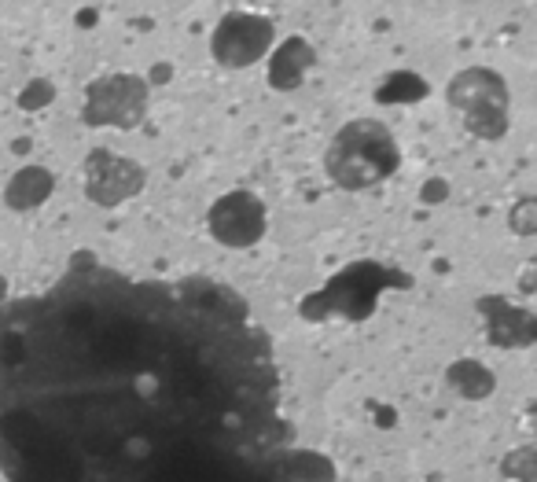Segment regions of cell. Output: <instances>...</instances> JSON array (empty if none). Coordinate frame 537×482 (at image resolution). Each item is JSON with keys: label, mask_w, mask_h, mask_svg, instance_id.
Instances as JSON below:
<instances>
[{"label": "cell", "mask_w": 537, "mask_h": 482, "mask_svg": "<svg viewBox=\"0 0 537 482\" xmlns=\"http://www.w3.org/2000/svg\"><path fill=\"white\" fill-rule=\"evenodd\" d=\"M273 346L210 276L92 265L0 306L4 482H302Z\"/></svg>", "instance_id": "obj_1"}, {"label": "cell", "mask_w": 537, "mask_h": 482, "mask_svg": "<svg viewBox=\"0 0 537 482\" xmlns=\"http://www.w3.org/2000/svg\"><path fill=\"white\" fill-rule=\"evenodd\" d=\"M398 166V137L383 122H372V118L346 122L328 140V151H324V173L332 177V184H339L346 192H361V188L387 181V177L398 173Z\"/></svg>", "instance_id": "obj_2"}, {"label": "cell", "mask_w": 537, "mask_h": 482, "mask_svg": "<svg viewBox=\"0 0 537 482\" xmlns=\"http://www.w3.org/2000/svg\"><path fill=\"white\" fill-rule=\"evenodd\" d=\"M446 104L464 115L471 137L501 140L512 126V89L490 67H468L446 85Z\"/></svg>", "instance_id": "obj_3"}, {"label": "cell", "mask_w": 537, "mask_h": 482, "mask_svg": "<svg viewBox=\"0 0 537 482\" xmlns=\"http://www.w3.org/2000/svg\"><path fill=\"white\" fill-rule=\"evenodd\" d=\"M148 81L137 74H107L89 81L81 118L92 129H137L148 115Z\"/></svg>", "instance_id": "obj_4"}, {"label": "cell", "mask_w": 537, "mask_h": 482, "mask_svg": "<svg viewBox=\"0 0 537 482\" xmlns=\"http://www.w3.org/2000/svg\"><path fill=\"white\" fill-rule=\"evenodd\" d=\"M276 26L265 19V15L254 12H229L218 23L214 37H210V52L218 59L221 67L243 70L254 67L258 59H265V52L273 48Z\"/></svg>", "instance_id": "obj_5"}, {"label": "cell", "mask_w": 537, "mask_h": 482, "mask_svg": "<svg viewBox=\"0 0 537 482\" xmlns=\"http://www.w3.org/2000/svg\"><path fill=\"white\" fill-rule=\"evenodd\" d=\"M148 184V170L140 166L137 159H126V155H115L107 148L89 151L85 159V196L96 207H122L126 199L140 196Z\"/></svg>", "instance_id": "obj_6"}, {"label": "cell", "mask_w": 537, "mask_h": 482, "mask_svg": "<svg viewBox=\"0 0 537 482\" xmlns=\"http://www.w3.org/2000/svg\"><path fill=\"white\" fill-rule=\"evenodd\" d=\"M206 229L221 247L243 251L265 236V203L254 192H225L221 199H214V207L206 214Z\"/></svg>", "instance_id": "obj_7"}, {"label": "cell", "mask_w": 537, "mask_h": 482, "mask_svg": "<svg viewBox=\"0 0 537 482\" xmlns=\"http://www.w3.org/2000/svg\"><path fill=\"white\" fill-rule=\"evenodd\" d=\"M313 59H317V52H313V45L302 41V37H287V41H280L273 59H269V85H273L276 92L298 89V85L306 81Z\"/></svg>", "instance_id": "obj_8"}, {"label": "cell", "mask_w": 537, "mask_h": 482, "mask_svg": "<svg viewBox=\"0 0 537 482\" xmlns=\"http://www.w3.org/2000/svg\"><path fill=\"white\" fill-rule=\"evenodd\" d=\"M52 188H56L52 170H45V166H23L8 181V188H4V203L12 210H34L52 196Z\"/></svg>", "instance_id": "obj_9"}, {"label": "cell", "mask_w": 537, "mask_h": 482, "mask_svg": "<svg viewBox=\"0 0 537 482\" xmlns=\"http://www.w3.org/2000/svg\"><path fill=\"white\" fill-rule=\"evenodd\" d=\"M56 100V89H52V81H30L26 85V92L19 96V104L26 107V111H34V107H45V104H52Z\"/></svg>", "instance_id": "obj_10"}, {"label": "cell", "mask_w": 537, "mask_h": 482, "mask_svg": "<svg viewBox=\"0 0 537 482\" xmlns=\"http://www.w3.org/2000/svg\"><path fill=\"white\" fill-rule=\"evenodd\" d=\"M537 207H534V199H523L519 207L512 210V218H508V225L515 229V236H530V232L537 229Z\"/></svg>", "instance_id": "obj_11"}, {"label": "cell", "mask_w": 537, "mask_h": 482, "mask_svg": "<svg viewBox=\"0 0 537 482\" xmlns=\"http://www.w3.org/2000/svg\"><path fill=\"white\" fill-rule=\"evenodd\" d=\"M96 19H100V15H96V12L89 8V12H81V15H78V26H92Z\"/></svg>", "instance_id": "obj_12"}, {"label": "cell", "mask_w": 537, "mask_h": 482, "mask_svg": "<svg viewBox=\"0 0 537 482\" xmlns=\"http://www.w3.org/2000/svg\"><path fill=\"white\" fill-rule=\"evenodd\" d=\"M446 196V188H442V184H431V188H427V199H442Z\"/></svg>", "instance_id": "obj_13"}, {"label": "cell", "mask_w": 537, "mask_h": 482, "mask_svg": "<svg viewBox=\"0 0 537 482\" xmlns=\"http://www.w3.org/2000/svg\"><path fill=\"white\" fill-rule=\"evenodd\" d=\"M170 78V67H159V70H151V81H166Z\"/></svg>", "instance_id": "obj_14"}, {"label": "cell", "mask_w": 537, "mask_h": 482, "mask_svg": "<svg viewBox=\"0 0 537 482\" xmlns=\"http://www.w3.org/2000/svg\"><path fill=\"white\" fill-rule=\"evenodd\" d=\"M4 295H8V280H4V276H0V299H4Z\"/></svg>", "instance_id": "obj_15"}]
</instances>
